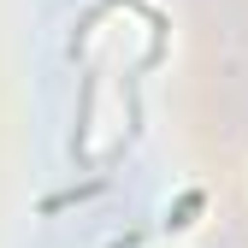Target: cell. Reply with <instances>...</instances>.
<instances>
[{
    "instance_id": "1",
    "label": "cell",
    "mask_w": 248,
    "mask_h": 248,
    "mask_svg": "<svg viewBox=\"0 0 248 248\" xmlns=\"http://www.w3.org/2000/svg\"><path fill=\"white\" fill-rule=\"evenodd\" d=\"M201 201H207L201 189H183V195H177V207L166 213V225H171V231H183V225H195V213H201Z\"/></svg>"
}]
</instances>
